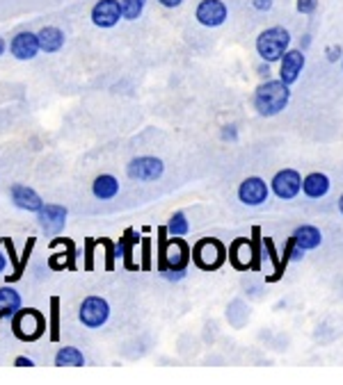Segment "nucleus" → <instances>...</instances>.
I'll return each mask as SVG.
<instances>
[{
  "label": "nucleus",
  "instance_id": "obj_1",
  "mask_svg": "<svg viewBox=\"0 0 343 385\" xmlns=\"http://www.w3.org/2000/svg\"><path fill=\"white\" fill-rule=\"evenodd\" d=\"M291 101V84L284 80H265L254 91V110L261 117H274Z\"/></svg>",
  "mask_w": 343,
  "mask_h": 385
},
{
  "label": "nucleus",
  "instance_id": "obj_2",
  "mask_svg": "<svg viewBox=\"0 0 343 385\" xmlns=\"http://www.w3.org/2000/svg\"><path fill=\"white\" fill-rule=\"evenodd\" d=\"M190 258H193V251H190L186 240H183V237H172L165 246L163 263L158 265L160 274H165L167 281L183 279V274H186V269L190 265Z\"/></svg>",
  "mask_w": 343,
  "mask_h": 385
},
{
  "label": "nucleus",
  "instance_id": "obj_3",
  "mask_svg": "<svg viewBox=\"0 0 343 385\" xmlns=\"http://www.w3.org/2000/svg\"><path fill=\"white\" fill-rule=\"evenodd\" d=\"M46 317L37 308H21L12 317V333L21 342H37L46 333Z\"/></svg>",
  "mask_w": 343,
  "mask_h": 385
},
{
  "label": "nucleus",
  "instance_id": "obj_4",
  "mask_svg": "<svg viewBox=\"0 0 343 385\" xmlns=\"http://www.w3.org/2000/svg\"><path fill=\"white\" fill-rule=\"evenodd\" d=\"M291 46V32L286 28H268L256 37V53L263 62H279Z\"/></svg>",
  "mask_w": 343,
  "mask_h": 385
},
{
  "label": "nucleus",
  "instance_id": "obj_5",
  "mask_svg": "<svg viewBox=\"0 0 343 385\" xmlns=\"http://www.w3.org/2000/svg\"><path fill=\"white\" fill-rule=\"evenodd\" d=\"M193 260L197 267L204 269V272H213L227 260V249L220 240H213V237H206L200 240L193 249Z\"/></svg>",
  "mask_w": 343,
  "mask_h": 385
},
{
  "label": "nucleus",
  "instance_id": "obj_6",
  "mask_svg": "<svg viewBox=\"0 0 343 385\" xmlns=\"http://www.w3.org/2000/svg\"><path fill=\"white\" fill-rule=\"evenodd\" d=\"M110 317V306L103 297H87L82 299L78 308V319L85 328H101Z\"/></svg>",
  "mask_w": 343,
  "mask_h": 385
},
{
  "label": "nucleus",
  "instance_id": "obj_7",
  "mask_svg": "<svg viewBox=\"0 0 343 385\" xmlns=\"http://www.w3.org/2000/svg\"><path fill=\"white\" fill-rule=\"evenodd\" d=\"M126 173H128V178L137 180V182H154L165 173V165L160 158L140 156V158H133L131 162H128Z\"/></svg>",
  "mask_w": 343,
  "mask_h": 385
},
{
  "label": "nucleus",
  "instance_id": "obj_8",
  "mask_svg": "<svg viewBox=\"0 0 343 385\" xmlns=\"http://www.w3.org/2000/svg\"><path fill=\"white\" fill-rule=\"evenodd\" d=\"M89 19L96 28H114L117 23L124 19V10H121V0H98L94 3L89 12Z\"/></svg>",
  "mask_w": 343,
  "mask_h": 385
},
{
  "label": "nucleus",
  "instance_id": "obj_9",
  "mask_svg": "<svg viewBox=\"0 0 343 385\" xmlns=\"http://www.w3.org/2000/svg\"><path fill=\"white\" fill-rule=\"evenodd\" d=\"M270 185L277 198H281V201H293L302 191V176L295 169H281V171L274 173Z\"/></svg>",
  "mask_w": 343,
  "mask_h": 385
},
{
  "label": "nucleus",
  "instance_id": "obj_10",
  "mask_svg": "<svg viewBox=\"0 0 343 385\" xmlns=\"http://www.w3.org/2000/svg\"><path fill=\"white\" fill-rule=\"evenodd\" d=\"M229 17V10L222 0H202L195 10L197 23H202L204 28H220Z\"/></svg>",
  "mask_w": 343,
  "mask_h": 385
},
{
  "label": "nucleus",
  "instance_id": "obj_11",
  "mask_svg": "<svg viewBox=\"0 0 343 385\" xmlns=\"http://www.w3.org/2000/svg\"><path fill=\"white\" fill-rule=\"evenodd\" d=\"M42 46H39V35L30 32V30H23V32L14 35L10 41V53L21 62H30L39 55Z\"/></svg>",
  "mask_w": 343,
  "mask_h": 385
},
{
  "label": "nucleus",
  "instance_id": "obj_12",
  "mask_svg": "<svg viewBox=\"0 0 343 385\" xmlns=\"http://www.w3.org/2000/svg\"><path fill=\"white\" fill-rule=\"evenodd\" d=\"M37 221H39V226L46 235H60L67 226V207L62 205H55V203H49L39 212H37Z\"/></svg>",
  "mask_w": 343,
  "mask_h": 385
},
{
  "label": "nucleus",
  "instance_id": "obj_13",
  "mask_svg": "<svg viewBox=\"0 0 343 385\" xmlns=\"http://www.w3.org/2000/svg\"><path fill=\"white\" fill-rule=\"evenodd\" d=\"M268 185H265L263 178H258V176H249V178H245L240 182L238 187V198L245 205H263L265 201H268Z\"/></svg>",
  "mask_w": 343,
  "mask_h": 385
},
{
  "label": "nucleus",
  "instance_id": "obj_14",
  "mask_svg": "<svg viewBox=\"0 0 343 385\" xmlns=\"http://www.w3.org/2000/svg\"><path fill=\"white\" fill-rule=\"evenodd\" d=\"M10 198L12 203L19 207V210H26V212H39L44 207L42 196L37 194L33 187H28V185H12L10 187Z\"/></svg>",
  "mask_w": 343,
  "mask_h": 385
},
{
  "label": "nucleus",
  "instance_id": "obj_15",
  "mask_svg": "<svg viewBox=\"0 0 343 385\" xmlns=\"http://www.w3.org/2000/svg\"><path fill=\"white\" fill-rule=\"evenodd\" d=\"M304 53L302 50H286L284 57L279 59V80H284L286 84H293L300 78L302 68H304Z\"/></svg>",
  "mask_w": 343,
  "mask_h": 385
},
{
  "label": "nucleus",
  "instance_id": "obj_16",
  "mask_svg": "<svg viewBox=\"0 0 343 385\" xmlns=\"http://www.w3.org/2000/svg\"><path fill=\"white\" fill-rule=\"evenodd\" d=\"M254 256H258V253H256L254 246H252V242L245 240V237L236 240L231 244V249H229V260H231L236 269H249Z\"/></svg>",
  "mask_w": 343,
  "mask_h": 385
},
{
  "label": "nucleus",
  "instance_id": "obj_17",
  "mask_svg": "<svg viewBox=\"0 0 343 385\" xmlns=\"http://www.w3.org/2000/svg\"><path fill=\"white\" fill-rule=\"evenodd\" d=\"M91 194H94L98 201H112V198L119 194V180L110 173L96 176L94 182H91Z\"/></svg>",
  "mask_w": 343,
  "mask_h": 385
},
{
  "label": "nucleus",
  "instance_id": "obj_18",
  "mask_svg": "<svg viewBox=\"0 0 343 385\" xmlns=\"http://www.w3.org/2000/svg\"><path fill=\"white\" fill-rule=\"evenodd\" d=\"M21 308H23L21 294L12 288V283L3 285L0 288V314H3V319H12Z\"/></svg>",
  "mask_w": 343,
  "mask_h": 385
},
{
  "label": "nucleus",
  "instance_id": "obj_19",
  "mask_svg": "<svg viewBox=\"0 0 343 385\" xmlns=\"http://www.w3.org/2000/svg\"><path fill=\"white\" fill-rule=\"evenodd\" d=\"M302 191L309 198H323L330 191V178L320 171L309 173L307 178H302Z\"/></svg>",
  "mask_w": 343,
  "mask_h": 385
},
{
  "label": "nucleus",
  "instance_id": "obj_20",
  "mask_svg": "<svg viewBox=\"0 0 343 385\" xmlns=\"http://www.w3.org/2000/svg\"><path fill=\"white\" fill-rule=\"evenodd\" d=\"M37 35H39V46H42L44 53H58V50H62V46L67 41L64 32L60 28H55V26H46Z\"/></svg>",
  "mask_w": 343,
  "mask_h": 385
},
{
  "label": "nucleus",
  "instance_id": "obj_21",
  "mask_svg": "<svg viewBox=\"0 0 343 385\" xmlns=\"http://www.w3.org/2000/svg\"><path fill=\"white\" fill-rule=\"evenodd\" d=\"M297 246H302L304 251H314L323 244V233L316 226H300L295 228V233L291 235Z\"/></svg>",
  "mask_w": 343,
  "mask_h": 385
},
{
  "label": "nucleus",
  "instance_id": "obj_22",
  "mask_svg": "<svg viewBox=\"0 0 343 385\" xmlns=\"http://www.w3.org/2000/svg\"><path fill=\"white\" fill-rule=\"evenodd\" d=\"M64 242V251L62 253H53L49 258V267L53 272H62V269H73V260H76V249L71 240H62Z\"/></svg>",
  "mask_w": 343,
  "mask_h": 385
},
{
  "label": "nucleus",
  "instance_id": "obj_23",
  "mask_svg": "<svg viewBox=\"0 0 343 385\" xmlns=\"http://www.w3.org/2000/svg\"><path fill=\"white\" fill-rule=\"evenodd\" d=\"M55 365L58 367H82L85 365V356L78 346H60L55 353Z\"/></svg>",
  "mask_w": 343,
  "mask_h": 385
},
{
  "label": "nucleus",
  "instance_id": "obj_24",
  "mask_svg": "<svg viewBox=\"0 0 343 385\" xmlns=\"http://www.w3.org/2000/svg\"><path fill=\"white\" fill-rule=\"evenodd\" d=\"M165 228H167V235H170V237H183V235L190 233V223H188L186 214H183L181 210L172 214Z\"/></svg>",
  "mask_w": 343,
  "mask_h": 385
},
{
  "label": "nucleus",
  "instance_id": "obj_25",
  "mask_svg": "<svg viewBox=\"0 0 343 385\" xmlns=\"http://www.w3.org/2000/svg\"><path fill=\"white\" fill-rule=\"evenodd\" d=\"M144 5L147 0H121V10H124V19L126 21H137L142 17Z\"/></svg>",
  "mask_w": 343,
  "mask_h": 385
},
{
  "label": "nucleus",
  "instance_id": "obj_26",
  "mask_svg": "<svg viewBox=\"0 0 343 385\" xmlns=\"http://www.w3.org/2000/svg\"><path fill=\"white\" fill-rule=\"evenodd\" d=\"M51 340L53 342H58L60 340V299L58 297H53L51 299Z\"/></svg>",
  "mask_w": 343,
  "mask_h": 385
},
{
  "label": "nucleus",
  "instance_id": "obj_27",
  "mask_svg": "<svg viewBox=\"0 0 343 385\" xmlns=\"http://www.w3.org/2000/svg\"><path fill=\"white\" fill-rule=\"evenodd\" d=\"M101 244L105 246V269H112L114 258H117V253H114V244L110 240H101Z\"/></svg>",
  "mask_w": 343,
  "mask_h": 385
},
{
  "label": "nucleus",
  "instance_id": "obj_28",
  "mask_svg": "<svg viewBox=\"0 0 343 385\" xmlns=\"http://www.w3.org/2000/svg\"><path fill=\"white\" fill-rule=\"evenodd\" d=\"M318 10V0H297V12L300 14H314Z\"/></svg>",
  "mask_w": 343,
  "mask_h": 385
},
{
  "label": "nucleus",
  "instance_id": "obj_29",
  "mask_svg": "<svg viewBox=\"0 0 343 385\" xmlns=\"http://www.w3.org/2000/svg\"><path fill=\"white\" fill-rule=\"evenodd\" d=\"M85 269L91 272L94 269V242L87 240V249H85Z\"/></svg>",
  "mask_w": 343,
  "mask_h": 385
},
{
  "label": "nucleus",
  "instance_id": "obj_30",
  "mask_svg": "<svg viewBox=\"0 0 343 385\" xmlns=\"http://www.w3.org/2000/svg\"><path fill=\"white\" fill-rule=\"evenodd\" d=\"M149 260H151V244L149 240L142 242V269H149Z\"/></svg>",
  "mask_w": 343,
  "mask_h": 385
},
{
  "label": "nucleus",
  "instance_id": "obj_31",
  "mask_svg": "<svg viewBox=\"0 0 343 385\" xmlns=\"http://www.w3.org/2000/svg\"><path fill=\"white\" fill-rule=\"evenodd\" d=\"M252 7H254L256 12H270L272 0H252Z\"/></svg>",
  "mask_w": 343,
  "mask_h": 385
},
{
  "label": "nucleus",
  "instance_id": "obj_32",
  "mask_svg": "<svg viewBox=\"0 0 343 385\" xmlns=\"http://www.w3.org/2000/svg\"><path fill=\"white\" fill-rule=\"evenodd\" d=\"M341 55H343L341 46H330V48H327V59H330V62H337Z\"/></svg>",
  "mask_w": 343,
  "mask_h": 385
},
{
  "label": "nucleus",
  "instance_id": "obj_33",
  "mask_svg": "<svg viewBox=\"0 0 343 385\" xmlns=\"http://www.w3.org/2000/svg\"><path fill=\"white\" fill-rule=\"evenodd\" d=\"M14 365L17 367H35V360L28 358V356H17L14 358Z\"/></svg>",
  "mask_w": 343,
  "mask_h": 385
},
{
  "label": "nucleus",
  "instance_id": "obj_34",
  "mask_svg": "<svg viewBox=\"0 0 343 385\" xmlns=\"http://www.w3.org/2000/svg\"><path fill=\"white\" fill-rule=\"evenodd\" d=\"M0 244H3V237H0ZM7 263H10V258H7V253L0 251V274H3L5 269H7Z\"/></svg>",
  "mask_w": 343,
  "mask_h": 385
},
{
  "label": "nucleus",
  "instance_id": "obj_35",
  "mask_svg": "<svg viewBox=\"0 0 343 385\" xmlns=\"http://www.w3.org/2000/svg\"><path fill=\"white\" fill-rule=\"evenodd\" d=\"M158 3L163 7H167V10H174V7H179L183 3V0H158Z\"/></svg>",
  "mask_w": 343,
  "mask_h": 385
},
{
  "label": "nucleus",
  "instance_id": "obj_36",
  "mask_svg": "<svg viewBox=\"0 0 343 385\" xmlns=\"http://www.w3.org/2000/svg\"><path fill=\"white\" fill-rule=\"evenodd\" d=\"M229 130H222V137L225 140H229V137H231V140H236V130H234V126H227Z\"/></svg>",
  "mask_w": 343,
  "mask_h": 385
},
{
  "label": "nucleus",
  "instance_id": "obj_37",
  "mask_svg": "<svg viewBox=\"0 0 343 385\" xmlns=\"http://www.w3.org/2000/svg\"><path fill=\"white\" fill-rule=\"evenodd\" d=\"M258 75H263V78H268V75H270L268 64H265V66H258Z\"/></svg>",
  "mask_w": 343,
  "mask_h": 385
},
{
  "label": "nucleus",
  "instance_id": "obj_38",
  "mask_svg": "<svg viewBox=\"0 0 343 385\" xmlns=\"http://www.w3.org/2000/svg\"><path fill=\"white\" fill-rule=\"evenodd\" d=\"M5 50H7V41L3 39V37H0V57L5 55Z\"/></svg>",
  "mask_w": 343,
  "mask_h": 385
},
{
  "label": "nucleus",
  "instance_id": "obj_39",
  "mask_svg": "<svg viewBox=\"0 0 343 385\" xmlns=\"http://www.w3.org/2000/svg\"><path fill=\"white\" fill-rule=\"evenodd\" d=\"M339 210H341V214H343V194H341V198H339Z\"/></svg>",
  "mask_w": 343,
  "mask_h": 385
},
{
  "label": "nucleus",
  "instance_id": "obj_40",
  "mask_svg": "<svg viewBox=\"0 0 343 385\" xmlns=\"http://www.w3.org/2000/svg\"><path fill=\"white\" fill-rule=\"evenodd\" d=\"M341 66H343V57H341Z\"/></svg>",
  "mask_w": 343,
  "mask_h": 385
},
{
  "label": "nucleus",
  "instance_id": "obj_41",
  "mask_svg": "<svg viewBox=\"0 0 343 385\" xmlns=\"http://www.w3.org/2000/svg\"><path fill=\"white\" fill-rule=\"evenodd\" d=\"M0 319H3V314H0Z\"/></svg>",
  "mask_w": 343,
  "mask_h": 385
}]
</instances>
